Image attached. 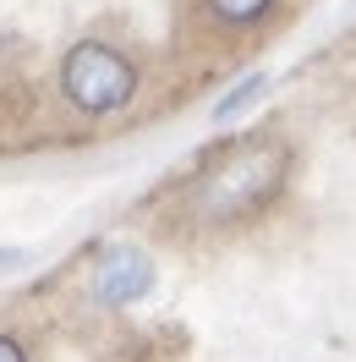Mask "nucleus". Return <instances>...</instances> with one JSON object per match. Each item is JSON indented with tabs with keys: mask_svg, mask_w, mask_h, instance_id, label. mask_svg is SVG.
Masks as SVG:
<instances>
[{
	"mask_svg": "<svg viewBox=\"0 0 356 362\" xmlns=\"http://www.w3.org/2000/svg\"><path fill=\"white\" fill-rule=\"evenodd\" d=\"M285 181V143L274 137H247L220 165H208L198 181V209L208 220H247L280 192Z\"/></svg>",
	"mask_w": 356,
	"mask_h": 362,
	"instance_id": "1",
	"label": "nucleus"
},
{
	"mask_svg": "<svg viewBox=\"0 0 356 362\" xmlns=\"http://www.w3.org/2000/svg\"><path fill=\"white\" fill-rule=\"evenodd\" d=\"M268 6H274V0H208V11H214L225 28H252V23H263Z\"/></svg>",
	"mask_w": 356,
	"mask_h": 362,
	"instance_id": "4",
	"label": "nucleus"
},
{
	"mask_svg": "<svg viewBox=\"0 0 356 362\" xmlns=\"http://www.w3.org/2000/svg\"><path fill=\"white\" fill-rule=\"evenodd\" d=\"M148 286H154V264L137 247H110L93 269V296L110 302V308H126L137 296H148Z\"/></svg>",
	"mask_w": 356,
	"mask_h": 362,
	"instance_id": "3",
	"label": "nucleus"
},
{
	"mask_svg": "<svg viewBox=\"0 0 356 362\" xmlns=\"http://www.w3.org/2000/svg\"><path fill=\"white\" fill-rule=\"evenodd\" d=\"M61 88H66V99L83 115H110L137 93V66L121 49L99 45V39H83L61 61Z\"/></svg>",
	"mask_w": 356,
	"mask_h": 362,
	"instance_id": "2",
	"label": "nucleus"
},
{
	"mask_svg": "<svg viewBox=\"0 0 356 362\" xmlns=\"http://www.w3.org/2000/svg\"><path fill=\"white\" fill-rule=\"evenodd\" d=\"M263 88H268V77H247L242 88H230V93L220 99V110H214V115H220V121H230V115H242V110H247V105H252V99H258Z\"/></svg>",
	"mask_w": 356,
	"mask_h": 362,
	"instance_id": "5",
	"label": "nucleus"
},
{
	"mask_svg": "<svg viewBox=\"0 0 356 362\" xmlns=\"http://www.w3.org/2000/svg\"><path fill=\"white\" fill-rule=\"evenodd\" d=\"M0 362H28V351H23L11 335H0Z\"/></svg>",
	"mask_w": 356,
	"mask_h": 362,
	"instance_id": "6",
	"label": "nucleus"
}]
</instances>
